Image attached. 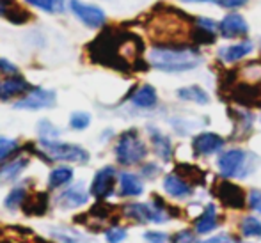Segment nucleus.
Returning a JSON list of instances; mask_svg holds the SVG:
<instances>
[{"mask_svg":"<svg viewBox=\"0 0 261 243\" xmlns=\"http://www.w3.org/2000/svg\"><path fill=\"white\" fill-rule=\"evenodd\" d=\"M203 57L197 50L187 46H155L149 51V62L160 71L179 73L189 71L201 64Z\"/></svg>","mask_w":261,"mask_h":243,"instance_id":"nucleus-1","label":"nucleus"},{"mask_svg":"<svg viewBox=\"0 0 261 243\" xmlns=\"http://www.w3.org/2000/svg\"><path fill=\"white\" fill-rule=\"evenodd\" d=\"M148 154V147L141 141L137 131L130 130L123 133L116 146V158L123 165H135L142 161Z\"/></svg>","mask_w":261,"mask_h":243,"instance_id":"nucleus-2","label":"nucleus"},{"mask_svg":"<svg viewBox=\"0 0 261 243\" xmlns=\"http://www.w3.org/2000/svg\"><path fill=\"white\" fill-rule=\"evenodd\" d=\"M41 149L52 160L62 161H76V164H86L89 161V153L84 147L75 144H66V142L57 141H41Z\"/></svg>","mask_w":261,"mask_h":243,"instance_id":"nucleus-3","label":"nucleus"},{"mask_svg":"<svg viewBox=\"0 0 261 243\" xmlns=\"http://www.w3.org/2000/svg\"><path fill=\"white\" fill-rule=\"evenodd\" d=\"M155 206L151 204H141V202H135V204H128L124 208V213H126L130 219L137 220V222H155V224H162L169 220V213H165V202L162 199L155 197Z\"/></svg>","mask_w":261,"mask_h":243,"instance_id":"nucleus-4","label":"nucleus"},{"mask_svg":"<svg viewBox=\"0 0 261 243\" xmlns=\"http://www.w3.org/2000/svg\"><path fill=\"white\" fill-rule=\"evenodd\" d=\"M55 96L54 91L48 89H32L29 94H25L21 99H18L14 103V109L18 110H39V109H48V106L55 105Z\"/></svg>","mask_w":261,"mask_h":243,"instance_id":"nucleus-5","label":"nucleus"},{"mask_svg":"<svg viewBox=\"0 0 261 243\" xmlns=\"http://www.w3.org/2000/svg\"><path fill=\"white\" fill-rule=\"evenodd\" d=\"M215 195L224 206L233 209H242L245 206V194L238 185L231 181H219L215 185Z\"/></svg>","mask_w":261,"mask_h":243,"instance_id":"nucleus-6","label":"nucleus"},{"mask_svg":"<svg viewBox=\"0 0 261 243\" xmlns=\"http://www.w3.org/2000/svg\"><path fill=\"white\" fill-rule=\"evenodd\" d=\"M245 158L247 154L242 149H229L226 153L220 154L219 158V171L224 178H234L238 174H244L242 167L245 164Z\"/></svg>","mask_w":261,"mask_h":243,"instance_id":"nucleus-7","label":"nucleus"},{"mask_svg":"<svg viewBox=\"0 0 261 243\" xmlns=\"http://www.w3.org/2000/svg\"><path fill=\"white\" fill-rule=\"evenodd\" d=\"M71 11L87 27L96 29L105 23V13L96 6H89V4H84L80 0H71Z\"/></svg>","mask_w":261,"mask_h":243,"instance_id":"nucleus-8","label":"nucleus"},{"mask_svg":"<svg viewBox=\"0 0 261 243\" xmlns=\"http://www.w3.org/2000/svg\"><path fill=\"white\" fill-rule=\"evenodd\" d=\"M114 183H116V169L107 165V167L100 169L94 176L93 186H91V194L98 199H105L112 194Z\"/></svg>","mask_w":261,"mask_h":243,"instance_id":"nucleus-9","label":"nucleus"},{"mask_svg":"<svg viewBox=\"0 0 261 243\" xmlns=\"http://www.w3.org/2000/svg\"><path fill=\"white\" fill-rule=\"evenodd\" d=\"M219 32L226 39L240 38V36H245L249 32V25L242 14L231 13L219 23Z\"/></svg>","mask_w":261,"mask_h":243,"instance_id":"nucleus-10","label":"nucleus"},{"mask_svg":"<svg viewBox=\"0 0 261 243\" xmlns=\"http://www.w3.org/2000/svg\"><path fill=\"white\" fill-rule=\"evenodd\" d=\"M222 146H224V139L217 133H201L192 142L194 151L199 156H208V154L217 153Z\"/></svg>","mask_w":261,"mask_h":243,"instance_id":"nucleus-11","label":"nucleus"},{"mask_svg":"<svg viewBox=\"0 0 261 243\" xmlns=\"http://www.w3.org/2000/svg\"><path fill=\"white\" fill-rule=\"evenodd\" d=\"M87 199H89V194H87L86 186L82 183H79V185L71 186V188H68L66 192L59 195L57 202L62 208H79V206L86 204Z\"/></svg>","mask_w":261,"mask_h":243,"instance_id":"nucleus-12","label":"nucleus"},{"mask_svg":"<svg viewBox=\"0 0 261 243\" xmlns=\"http://www.w3.org/2000/svg\"><path fill=\"white\" fill-rule=\"evenodd\" d=\"M164 188L169 195H172V197H176V199L189 197V195L192 194V185H189L185 179L179 178L176 172L164 179Z\"/></svg>","mask_w":261,"mask_h":243,"instance_id":"nucleus-13","label":"nucleus"},{"mask_svg":"<svg viewBox=\"0 0 261 243\" xmlns=\"http://www.w3.org/2000/svg\"><path fill=\"white\" fill-rule=\"evenodd\" d=\"M31 89L27 82L20 76H9L7 80H4V84L0 86V98L2 99H9L13 96H18V94L25 93V91Z\"/></svg>","mask_w":261,"mask_h":243,"instance_id":"nucleus-14","label":"nucleus"},{"mask_svg":"<svg viewBox=\"0 0 261 243\" xmlns=\"http://www.w3.org/2000/svg\"><path fill=\"white\" fill-rule=\"evenodd\" d=\"M119 185H121V195H126V197L141 195L142 190H144L139 176L132 174V172H123V174L119 176Z\"/></svg>","mask_w":261,"mask_h":243,"instance_id":"nucleus-15","label":"nucleus"},{"mask_svg":"<svg viewBox=\"0 0 261 243\" xmlns=\"http://www.w3.org/2000/svg\"><path fill=\"white\" fill-rule=\"evenodd\" d=\"M251 50H252L251 41H242V43H238V45L220 48L219 55H220V59L226 62H237V61H240V59H244L247 53H251Z\"/></svg>","mask_w":261,"mask_h":243,"instance_id":"nucleus-16","label":"nucleus"},{"mask_svg":"<svg viewBox=\"0 0 261 243\" xmlns=\"http://www.w3.org/2000/svg\"><path fill=\"white\" fill-rule=\"evenodd\" d=\"M27 165H29V160L25 156L14 158L9 164L2 165V167H0V181H13V179H16L18 176L23 172V169L27 167Z\"/></svg>","mask_w":261,"mask_h":243,"instance_id":"nucleus-17","label":"nucleus"},{"mask_svg":"<svg viewBox=\"0 0 261 243\" xmlns=\"http://www.w3.org/2000/svg\"><path fill=\"white\" fill-rule=\"evenodd\" d=\"M176 174L181 179H185L189 185H203L204 183V172L197 165L179 164L176 165Z\"/></svg>","mask_w":261,"mask_h":243,"instance_id":"nucleus-18","label":"nucleus"},{"mask_svg":"<svg viewBox=\"0 0 261 243\" xmlns=\"http://www.w3.org/2000/svg\"><path fill=\"white\" fill-rule=\"evenodd\" d=\"M132 103L139 109H151L156 105V91L151 86H142L132 96Z\"/></svg>","mask_w":261,"mask_h":243,"instance_id":"nucleus-19","label":"nucleus"},{"mask_svg":"<svg viewBox=\"0 0 261 243\" xmlns=\"http://www.w3.org/2000/svg\"><path fill=\"white\" fill-rule=\"evenodd\" d=\"M52 238H55L61 243H96V240H93L91 236H86V234L79 233V231L73 229H52Z\"/></svg>","mask_w":261,"mask_h":243,"instance_id":"nucleus-20","label":"nucleus"},{"mask_svg":"<svg viewBox=\"0 0 261 243\" xmlns=\"http://www.w3.org/2000/svg\"><path fill=\"white\" fill-rule=\"evenodd\" d=\"M151 131V142H153V147H155L156 154L162 158V160L169 161L172 156V146H171V141H169L165 135H162L160 131L155 130V128H149Z\"/></svg>","mask_w":261,"mask_h":243,"instance_id":"nucleus-21","label":"nucleus"},{"mask_svg":"<svg viewBox=\"0 0 261 243\" xmlns=\"http://www.w3.org/2000/svg\"><path fill=\"white\" fill-rule=\"evenodd\" d=\"M46 195L45 194H32V195H27L23 202V211L27 215H43L46 209Z\"/></svg>","mask_w":261,"mask_h":243,"instance_id":"nucleus-22","label":"nucleus"},{"mask_svg":"<svg viewBox=\"0 0 261 243\" xmlns=\"http://www.w3.org/2000/svg\"><path fill=\"white\" fill-rule=\"evenodd\" d=\"M217 227V215H215V208H213L212 204L206 206V209H204L203 213H201V217L196 220V231L199 234L203 233H210V231H213Z\"/></svg>","mask_w":261,"mask_h":243,"instance_id":"nucleus-23","label":"nucleus"},{"mask_svg":"<svg viewBox=\"0 0 261 243\" xmlns=\"http://www.w3.org/2000/svg\"><path fill=\"white\" fill-rule=\"evenodd\" d=\"M178 96L185 101H194V103H199V105H206L210 101V96L206 94V91L201 89L197 86H190V87H181L178 91Z\"/></svg>","mask_w":261,"mask_h":243,"instance_id":"nucleus-24","label":"nucleus"},{"mask_svg":"<svg viewBox=\"0 0 261 243\" xmlns=\"http://www.w3.org/2000/svg\"><path fill=\"white\" fill-rule=\"evenodd\" d=\"M71 178H73V169L57 167V169H54V171L50 172L48 183H50V186H52V188H59V186H62V185H66V183L71 181Z\"/></svg>","mask_w":261,"mask_h":243,"instance_id":"nucleus-25","label":"nucleus"},{"mask_svg":"<svg viewBox=\"0 0 261 243\" xmlns=\"http://www.w3.org/2000/svg\"><path fill=\"white\" fill-rule=\"evenodd\" d=\"M240 231H242V234L247 238L261 236V220L254 219V217H245L240 224Z\"/></svg>","mask_w":261,"mask_h":243,"instance_id":"nucleus-26","label":"nucleus"},{"mask_svg":"<svg viewBox=\"0 0 261 243\" xmlns=\"http://www.w3.org/2000/svg\"><path fill=\"white\" fill-rule=\"evenodd\" d=\"M190 39L199 43V45H212V43L215 41V32L204 31V29H201L199 25L194 23L192 31H190Z\"/></svg>","mask_w":261,"mask_h":243,"instance_id":"nucleus-27","label":"nucleus"},{"mask_svg":"<svg viewBox=\"0 0 261 243\" xmlns=\"http://www.w3.org/2000/svg\"><path fill=\"white\" fill-rule=\"evenodd\" d=\"M27 2L46 13H61L64 9V0H27Z\"/></svg>","mask_w":261,"mask_h":243,"instance_id":"nucleus-28","label":"nucleus"},{"mask_svg":"<svg viewBox=\"0 0 261 243\" xmlns=\"http://www.w3.org/2000/svg\"><path fill=\"white\" fill-rule=\"evenodd\" d=\"M25 199H27V192H25V188H14V190H11V194L6 197L4 204H6L7 209H16L18 206H23Z\"/></svg>","mask_w":261,"mask_h":243,"instance_id":"nucleus-29","label":"nucleus"},{"mask_svg":"<svg viewBox=\"0 0 261 243\" xmlns=\"http://www.w3.org/2000/svg\"><path fill=\"white\" fill-rule=\"evenodd\" d=\"M91 123V116L87 112H73L69 117V126L73 130H86Z\"/></svg>","mask_w":261,"mask_h":243,"instance_id":"nucleus-30","label":"nucleus"},{"mask_svg":"<svg viewBox=\"0 0 261 243\" xmlns=\"http://www.w3.org/2000/svg\"><path fill=\"white\" fill-rule=\"evenodd\" d=\"M16 149H18V142L14 141V139L0 137V164H2L6 158H9Z\"/></svg>","mask_w":261,"mask_h":243,"instance_id":"nucleus-31","label":"nucleus"},{"mask_svg":"<svg viewBox=\"0 0 261 243\" xmlns=\"http://www.w3.org/2000/svg\"><path fill=\"white\" fill-rule=\"evenodd\" d=\"M38 131H39V135H41V141H54L59 135V130L54 128L48 121H41V123L38 124Z\"/></svg>","mask_w":261,"mask_h":243,"instance_id":"nucleus-32","label":"nucleus"},{"mask_svg":"<svg viewBox=\"0 0 261 243\" xmlns=\"http://www.w3.org/2000/svg\"><path fill=\"white\" fill-rule=\"evenodd\" d=\"M107 236V241L109 243H121L126 238V231L121 229V227H112V229H109L105 233Z\"/></svg>","mask_w":261,"mask_h":243,"instance_id":"nucleus-33","label":"nucleus"},{"mask_svg":"<svg viewBox=\"0 0 261 243\" xmlns=\"http://www.w3.org/2000/svg\"><path fill=\"white\" fill-rule=\"evenodd\" d=\"M172 243H194V233L189 229L179 231L172 236Z\"/></svg>","mask_w":261,"mask_h":243,"instance_id":"nucleus-34","label":"nucleus"},{"mask_svg":"<svg viewBox=\"0 0 261 243\" xmlns=\"http://www.w3.org/2000/svg\"><path fill=\"white\" fill-rule=\"evenodd\" d=\"M196 25H199L201 29H204V31H210V32H217V31H219V25H217V21L210 20V18H197Z\"/></svg>","mask_w":261,"mask_h":243,"instance_id":"nucleus-35","label":"nucleus"},{"mask_svg":"<svg viewBox=\"0 0 261 243\" xmlns=\"http://www.w3.org/2000/svg\"><path fill=\"white\" fill-rule=\"evenodd\" d=\"M144 240L149 243H165L167 241V234L165 233H156V231H149L144 234Z\"/></svg>","mask_w":261,"mask_h":243,"instance_id":"nucleus-36","label":"nucleus"},{"mask_svg":"<svg viewBox=\"0 0 261 243\" xmlns=\"http://www.w3.org/2000/svg\"><path fill=\"white\" fill-rule=\"evenodd\" d=\"M249 206H251L254 211L261 213V192L259 190H252L249 195Z\"/></svg>","mask_w":261,"mask_h":243,"instance_id":"nucleus-37","label":"nucleus"},{"mask_svg":"<svg viewBox=\"0 0 261 243\" xmlns=\"http://www.w3.org/2000/svg\"><path fill=\"white\" fill-rule=\"evenodd\" d=\"M0 71L6 73V75H16L18 69H16V66H14L13 62L6 61V59H0Z\"/></svg>","mask_w":261,"mask_h":243,"instance_id":"nucleus-38","label":"nucleus"},{"mask_svg":"<svg viewBox=\"0 0 261 243\" xmlns=\"http://www.w3.org/2000/svg\"><path fill=\"white\" fill-rule=\"evenodd\" d=\"M219 6L226 7V9H234V7H242L247 4V0H215Z\"/></svg>","mask_w":261,"mask_h":243,"instance_id":"nucleus-39","label":"nucleus"},{"mask_svg":"<svg viewBox=\"0 0 261 243\" xmlns=\"http://www.w3.org/2000/svg\"><path fill=\"white\" fill-rule=\"evenodd\" d=\"M203 243H242V241H238L237 238L227 236V234H219V236H213V238H210V240H204Z\"/></svg>","mask_w":261,"mask_h":243,"instance_id":"nucleus-40","label":"nucleus"},{"mask_svg":"<svg viewBox=\"0 0 261 243\" xmlns=\"http://www.w3.org/2000/svg\"><path fill=\"white\" fill-rule=\"evenodd\" d=\"M142 172H144L148 178H153V176H155L156 172H158V167H155L153 164H149V165H146V167L142 169Z\"/></svg>","mask_w":261,"mask_h":243,"instance_id":"nucleus-41","label":"nucleus"},{"mask_svg":"<svg viewBox=\"0 0 261 243\" xmlns=\"http://www.w3.org/2000/svg\"><path fill=\"white\" fill-rule=\"evenodd\" d=\"M181 2H215V0H181Z\"/></svg>","mask_w":261,"mask_h":243,"instance_id":"nucleus-42","label":"nucleus"}]
</instances>
